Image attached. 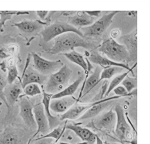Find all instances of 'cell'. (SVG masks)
<instances>
[{
	"label": "cell",
	"mask_w": 150,
	"mask_h": 144,
	"mask_svg": "<svg viewBox=\"0 0 150 144\" xmlns=\"http://www.w3.org/2000/svg\"><path fill=\"white\" fill-rule=\"evenodd\" d=\"M77 47L90 49L93 48V44L74 32H67L54 39V44L47 53L63 54L73 51Z\"/></svg>",
	"instance_id": "6da1fadb"
},
{
	"label": "cell",
	"mask_w": 150,
	"mask_h": 144,
	"mask_svg": "<svg viewBox=\"0 0 150 144\" xmlns=\"http://www.w3.org/2000/svg\"><path fill=\"white\" fill-rule=\"evenodd\" d=\"M98 51L106 58L117 63L128 65L130 56L125 47L111 38L105 40L98 48Z\"/></svg>",
	"instance_id": "7a4b0ae2"
},
{
	"label": "cell",
	"mask_w": 150,
	"mask_h": 144,
	"mask_svg": "<svg viewBox=\"0 0 150 144\" xmlns=\"http://www.w3.org/2000/svg\"><path fill=\"white\" fill-rule=\"evenodd\" d=\"M72 74V69L67 65H63L59 71L49 75L43 91L52 95L61 92L68 86Z\"/></svg>",
	"instance_id": "3957f363"
},
{
	"label": "cell",
	"mask_w": 150,
	"mask_h": 144,
	"mask_svg": "<svg viewBox=\"0 0 150 144\" xmlns=\"http://www.w3.org/2000/svg\"><path fill=\"white\" fill-rule=\"evenodd\" d=\"M120 11H113L108 14H106L94 21L93 24L88 26L79 29L83 34V37H96L101 35L110 25L114 16Z\"/></svg>",
	"instance_id": "277c9868"
},
{
	"label": "cell",
	"mask_w": 150,
	"mask_h": 144,
	"mask_svg": "<svg viewBox=\"0 0 150 144\" xmlns=\"http://www.w3.org/2000/svg\"><path fill=\"white\" fill-rule=\"evenodd\" d=\"M67 32H74L80 36L83 37L79 29L74 27L69 23L60 21H56L49 25L40 32V34L43 40L45 42H47L58 36Z\"/></svg>",
	"instance_id": "5b68a950"
},
{
	"label": "cell",
	"mask_w": 150,
	"mask_h": 144,
	"mask_svg": "<svg viewBox=\"0 0 150 144\" xmlns=\"http://www.w3.org/2000/svg\"><path fill=\"white\" fill-rule=\"evenodd\" d=\"M114 112L117 116L114 129L115 135L120 143H129V140L132 139V129L126 120L124 110L120 105H117L114 108Z\"/></svg>",
	"instance_id": "8992f818"
},
{
	"label": "cell",
	"mask_w": 150,
	"mask_h": 144,
	"mask_svg": "<svg viewBox=\"0 0 150 144\" xmlns=\"http://www.w3.org/2000/svg\"><path fill=\"white\" fill-rule=\"evenodd\" d=\"M32 57L35 69L38 72L45 76L56 72L63 65L61 60L48 61L36 53H32Z\"/></svg>",
	"instance_id": "52a82bcc"
},
{
	"label": "cell",
	"mask_w": 150,
	"mask_h": 144,
	"mask_svg": "<svg viewBox=\"0 0 150 144\" xmlns=\"http://www.w3.org/2000/svg\"><path fill=\"white\" fill-rule=\"evenodd\" d=\"M116 120V113L112 109H110L95 118L91 123L94 129L103 132H111L115 129Z\"/></svg>",
	"instance_id": "ba28073f"
},
{
	"label": "cell",
	"mask_w": 150,
	"mask_h": 144,
	"mask_svg": "<svg viewBox=\"0 0 150 144\" xmlns=\"http://www.w3.org/2000/svg\"><path fill=\"white\" fill-rule=\"evenodd\" d=\"M19 115L25 125L32 130L37 129L36 123L34 118L33 109L34 105L26 96L19 97Z\"/></svg>",
	"instance_id": "9c48e42d"
},
{
	"label": "cell",
	"mask_w": 150,
	"mask_h": 144,
	"mask_svg": "<svg viewBox=\"0 0 150 144\" xmlns=\"http://www.w3.org/2000/svg\"><path fill=\"white\" fill-rule=\"evenodd\" d=\"M33 112L34 114V118L37 126V129L35 134L29 140L28 144H30L32 139L39 133H41L43 135H45L47 133H48L49 131L50 130L47 119L45 115L44 108L42 103H39L34 105Z\"/></svg>",
	"instance_id": "30bf717a"
},
{
	"label": "cell",
	"mask_w": 150,
	"mask_h": 144,
	"mask_svg": "<svg viewBox=\"0 0 150 144\" xmlns=\"http://www.w3.org/2000/svg\"><path fill=\"white\" fill-rule=\"evenodd\" d=\"M120 96H114L108 98H104L99 101H97L96 103L86 110L81 116H80L77 120H81L90 118H93L97 116L102 111L108 107L112 103V100L118 99Z\"/></svg>",
	"instance_id": "8fae6325"
},
{
	"label": "cell",
	"mask_w": 150,
	"mask_h": 144,
	"mask_svg": "<svg viewBox=\"0 0 150 144\" xmlns=\"http://www.w3.org/2000/svg\"><path fill=\"white\" fill-rule=\"evenodd\" d=\"M77 102V99L72 96L51 99L49 105L50 110L55 113L63 114L67 111Z\"/></svg>",
	"instance_id": "7c38bea8"
},
{
	"label": "cell",
	"mask_w": 150,
	"mask_h": 144,
	"mask_svg": "<svg viewBox=\"0 0 150 144\" xmlns=\"http://www.w3.org/2000/svg\"><path fill=\"white\" fill-rule=\"evenodd\" d=\"M137 31L117 38V42L123 45L128 52L131 60H137Z\"/></svg>",
	"instance_id": "4fadbf2b"
},
{
	"label": "cell",
	"mask_w": 150,
	"mask_h": 144,
	"mask_svg": "<svg viewBox=\"0 0 150 144\" xmlns=\"http://www.w3.org/2000/svg\"><path fill=\"white\" fill-rule=\"evenodd\" d=\"M88 59L91 62L98 65L99 66H100L104 69L110 67V66H116L121 67L127 71H129L132 73H133L132 72L133 68L137 65V63H136V64L132 68H131L127 64L120 63H117L114 61H112L110 59L106 58L105 56H103L101 55L100 54H99L98 52H95V51L92 52L90 54V55L88 56Z\"/></svg>",
	"instance_id": "5bb4252c"
},
{
	"label": "cell",
	"mask_w": 150,
	"mask_h": 144,
	"mask_svg": "<svg viewBox=\"0 0 150 144\" xmlns=\"http://www.w3.org/2000/svg\"><path fill=\"white\" fill-rule=\"evenodd\" d=\"M65 129L72 130L77 135L83 142L87 144H94L96 141V136L92 131L86 128L81 126L79 124H65Z\"/></svg>",
	"instance_id": "9a60e30c"
},
{
	"label": "cell",
	"mask_w": 150,
	"mask_h": 144,
	"mask_svg": "<svg viewBox=\"0 0 150 144\" xmlns=\"http://www.w3.org/2000/svg\"><path fill=\"white\" fill-rule=\"evenodd\" d=\"M48 79V76L43 75L39 72L31 69L24 70L20 83L23 89L28 84L36 83L38 85L45 84Z\"/></svg>",
	"instance_id": "2e32d148"
},
{
	"label": "cell",
	"mask_w": 150,
	"mask_h": 144,
	"mask_svg": "<svg viewBox=\"0 0 150 144\" xmlns=\"http://www.w3.org/2000/svg\"><path fill=\"white\" fill-rule=\"evenodd\" d=\"M21 133L16 128L8 126L0 133V144H21Z\"/></svg>",
	"instance_id": "e0dca14e"
},
{
	"label": "cell",
	"mask_w": 150,
	"mask_h": 144,
	"mask_svg": "<svg viewBox=\"0 0 150 144\" xmlns=\"http://www.w3.org/2000/svg\"><path fill=\"white\" fill-rule=\"evenodd\" d=\"M23 91V88L21 83H15L7 85L4 90V94L6 103L9 107L12 106L19 98Z\"/></svg>",
	"instance_id": "ac0fdd59"
},
{
	"label": "cell",
	"mask_w": 150,
	"mask_h": 144,
	"mask_svg": "<svg viewBox=\"0 0 150 144\" xmlns=\"http://www.w3.org/2000/svg\"><path fill=\"white\" fill-rule=\"evenodd\" d=\"M96 101H94L93 103L87 104H77L76 103L67 111L63 113L60 116V120L62 121L66 119H77L86 110H87L89 108L93 106L96 103Z\"/></svg>",
	"instance_id": "d6986e66"
},
{
	"label": "cell",
	"mask_w": 150,
	"mask_h": 144,
	"mask_svg": "<svg viewBox=\"0 0 150 144\" xmlns=\"http://www.w3.org/2000/svg\"><path fill=\"white\" fill-rule=\"evenodd\" d=\"M94 21L95 18L87 14L85 11H77L75 15L68 19L69 24L77 29L88 26Z\"/></svg>",
	"instance_id": "ffe728a7"
},
{
	"label": "cell",
	"mask_w": 150,
	"mask_h": 144,
	"mask_svg": "<svg viewBox=\"0 0 150 144\" xmlns=\"http://www.w3.org/2000/svg\"><path fill=\"white\" fill-rule=\"evenodd\" d=\"M52 95H53L46 93L44 91H43V99L42 103L44 108L45 115L47 119L49 128L50 130H53L54 128L59 126L61 122V120H60V117L54 116L52 115L50 113L49 105Z\"/></svg>",
	"instance_id": "44dd1931"
},
{
	"label": "cell",
	"mask_w": 150,
	"mask_h": 144,
	"mask_svg": "<svg viewBox=\"0 0 150 144\" xmlns=\"http://www.w3.org/2000/svg\"><path fill=\"white\" fill-rule=\"evenodd\" d=\"M103 71V68L99 66H97L94 71L90 75V76L87 79L86 81L84 83L83 88L81 91L80 95L77 99V102L79 101L80 98L84 97L87 93H88L96 85H97L100 82V74Z\"/></svg>",
	"instance_id": "7402d4cb"
},
{
	"label": "cell",
	"mask_w": 150,
	"mask_h": 144,
	"mask_svg": "<svg viewBox=\"0 0 150 144\" xmlns=\"http://www.w3.org/2000/svg\"><path fill=\"white\" fill-rule=\"evenodd\" d=\"M46 24L39 21L24 20L19 22L14 23L13 25L16 26L22 32L32 34L40 30L43 28V25Z\"/></svg>",
	"instance_id": "603a6c76"
},
{
	"label": "cell",
	"mask_w": 150,
	"mask_h": 144,
	"mask_svg": "<svg viewBox=\"0 0 150 144\" xmlns=\"http://www.w3.org/2000/svg\"><path fill=\"white\" fill-rule=\"evenodd\" d=\"M83 79H84L83 75L79 76L73 83H71L70 85H68L66 88H65L61 92L53 95L52 96L51 99H56V98H62V97H64V96H72L73 95V93L77 89L80 84L83 81Z\"/></svg>",
	"instance_id": "cb8c5ba5"
},
{
	"label": "cell",
	"mask_w": 150,
	"mask_h": 144,
	"mask_svg": "<svg viewBox=\"0 0 150 144\" xmlns=\"http://www.w3.org/2000/svg\"><path fill=\"white\" fill-rule=\"evenodd\" d=\"M68 59H69L72 62L78 65L81 68H82L84 71L87 72V69H88V63L86 62L83 55L78 53L75 50L70 51L67 53H63Z\"/></svg>",
	"instance_id": "d4e9b609"
},
{
	"label": "cell",
	"mask_w": 150,
	"mask_h": 144,
	"mask_svg": "<svg viewBox=\"0 0 150 144\" xmlns=\"http://www.w3.org/2000/svg\"><path fill=\"white\" fill-rule=\"evenodd\" d=\"M29 14L28 11H0V31H3V26L5 25V22L12 19L14 15H25Z\"/></svg>",
	"instance_id": "484cf974"
},
{
	"label": "cell",
	"mask_w": 150,
	"mask_h": 144,
	"mask_svg": "<svg viewBox=\"0 0 150 144\" xmlns=\"http://www.w3.org/2000/svg\"><path fill=\"white\" fill-rule=\"evenodd\" d=\"M125 69L121 67L116 66H112L105 68L103 69L102 72H101L100 82L104 79H109L115 75L122 73L125 72Z\"/></svg>",
	"instance_id": "4316f807"
},
{
	"label": "cell",
	"mask_w": 150,
	"mask_h": 144,
	"mask_svg": "<svg viewBox=\"0 0 150 144\" xmlns=\"http://www.w3.org/2000/svg\"><path fill=\"white\" fill-rule=\"evenodd\" d=\"M129 72H131V71H127L122 73H120V74H118L117 76H116L114 79H112V80L111 81L110 85H109V86L108 88L106 90V92L105 93V94L104 95V97H106L110 93L113 91V89L116 88L117 86H118L122 81V80L124 79V78L127 75H128V73ZM132 75H134L133 73H132Z\"/></svg>",
	"instance_id": "83f0119b"
},
{
	"label": "cell",
	"mask_w": 150,
	"mask_h": 144,
	"mask_svg": "<svg viewBox=\"0 0 150 144\" xmlns=\"http://www.w3.org/2000/svg\"><path fill=\"white\" fill-rule=\"evenodd\" d=\"M24 95H21V96H34L35 95L40 94L42 91L39 86V85L36 83H30L27 85L23 89Z\"/></svg>",
	"instance_id": "f1b7e54d"
},
{
	"label": "cell",
	"mask_w": 150,
	"mask_h": 144,
	"mask_svg": "<svg viewBox=\"0 0 150 144\" xmlns=\"http://www.w3.org/2000/svg\"><path fill=\"white\" fill-rule=\"evenodd\" d=\"M65 129V125L63 128L61 126H58L57 127L54 128L52 132L47 133L45 135H43L42 136L38 138L37 139H43V138H52L56 139L54 143H56L58 140L60 138L61 136L63 135Z\"/></svg>",
	"instance_id": "f546056e"
},
{
	"label": "cell",
	"mask_w": 150,
	"mask_h": 144,
	"mask_svg": "<svg viewBox=\"0 0 150 144\" xmlns=\"http://www.w3.org/2000/svg\"><path fill=\"white\" fill-rule=\"evenodd\" d=\"M122 86H123L128 93L132 91L133 89H137V78H131L127 75L122 80L121 82Z\"/></svg>",
	"instance_id": "4dcf8cb0"
},
{
	"label": "cell",
	"mask_w": 150,
	"mask_h": 144,
	"mask_svg": "<svg viewBox=\"0 0 150 144\" xmlns=\"http://www.w3.org/2000/svg\"><path fill=\"white\" fill-rule=\"evenodd\" d=\"M6 69H8V74L6 79L7 83L10 85L13 83L18 78V71L16 65L14 64H9L6 66Z\"/></svg>",
	"instance_id": "1f68e13d"
},
{
	"label": "cell",
	"mask_w": 150,
	"mask_h": 144,
	"mask_svg": "<svg viewBox=\"0 0 150 144\" xmlns=\"http://www.w3.org/2000/svg\"><path fill=\"white\" fill-rule=\"evenodd\" d=\"M6 85H7V82H6V78L1 73H0V99L5 104L8 109V113H9V107L6 103V101L4 94V90Z\"/></svg>",
	"instance_id": "d6a6232c"
},
{
	"label": "cell",
	"mask_w": 150,
	"mask_h": 144,
	"mask_svg": "<svg viewBox=\"0 0 150 144\" xmlns=\"http://www.w3.org/2000/svg\"><path fill=\"white\" fill-rule=\"evenodd\" d=\"M113 92L116 95V96H118L120 97L122 96H131L132 95H135L136 93H134V92H130L128 93L125 88L122 86V85H118L116 88H115L113 89Z\"/></svg>",
	"instance_id": "836d02e7"
},
{
	"label": "cell",
	"mask_w": 150,
	"mask_h": 144,
	"mask_svg": "<svg viewBox=\"0 0 150 144\" xmlns=\"http://www.w3.org/2000/svg\"><path fill=\"white\" fill-rule=\"evenodd\" d=\"M33 144H52L53 139L52 138H43L36 139L33 140Z\"/></svg>",
	"instance_id": "e575fe53"
},
{
	"label": "cell",
	"mask_w": 150,
	"mask_h": 144,
	"mask_svg": "<svg viewBox=\"0 0 150 144\" xmlns=\"http://www.w3.org/2000/svg\"><path fill=\"white\" fill-rule=\"evenodd\" d=\"M10 56L7 49L3 46L0 47V59H5Z\"/></svg>",
	"instance_id": "d590c367"
},
{
	"label": "cell",
	"mask_w": 150,
	"mask_h": 144,
	"mask_svg": "<svg viewBox=\"0 0 150 144\" xmlns=\"http://www.w3.org/2000/svg\"><path fill=\"white\" fill-rule=\"evenodd\" d=\"M36 15L42 19L44 20L45 19L46 17L47 16L49 11H36Z\"/></svg>",
	"instance_id": "8d00e7d4"
},
{
	"label": "cell",
	"mask_w": 150,
	"mask_h": 144,
	"mask_svg": "<svg viewBox=\"0 0 150 144\" xmlns=\"http://www.w3.org/2000/svg\"><path fill=\"white\" fill-rule=\"evenodd\" d=\"M85 12H86L87 14H88L90 16H92L94 18L99 16L101 13V11H85Z\"/></svg>",
	"instance_id": "74e56055"
},
{
	"label": "cell",
	"mask_w": 150,
	"mask_h": 144,
	"mask_svg": "<svg viewBox=\"0 0 150 144\" xmlns=\"http://www.w3.org/2000/svg\"><path fill=\"white\" fill-rule=\"evenodd\" d=\"M120 34V32L117 29H115V30H114L113 31L111 32V38L112 39H114V38H118V35Z\"/></svg>",
	"instance_id": "f35d334b"
},
{
	"label": "cell",
	"mask_w": 150,
	"mask_h": 144,
	"mask_svg": "<svg viewBox=\"0 0 150 144\" xmlns=\"http://www.w3.org/2000/svg\"><path fill=\"white\" fill-rule=\"evenodd\" d=\"M96 144H104L103 140L97 135L96 136Z\"/></svg>",
	"instance_id": "ab89813d"
},
{
	"label": "cell",
	"mask_w": 150,
	"mask_h": 144,
	"mask_svg": "<svg viewBox=\"0 0 150 144\" xmlns=\"http://www.w3.org/2000/svg\"><path fill=\"white\" fill-rule=\"evenodd\" d=\"M59 144H70V143H66V142H60ZM76 144H87V143L83 142L78 143H76Z\"/></svg>",
	"instance_id": "60d3db41"
},
{
	"label": "cell",
	"mask_w": 150,
	"mask_h": 144,
	"mask_svg": "<svg viewBox=\"0 0 150 144\" xmlns=\"http://www.w3.org/2000/svg\"><path fill=\"white\" fill-rule=\"evenodd\" d=\"M104 144H121V143H110V142H103Z\"/></svg>",
	"instance_id": "b9f144b4"
},
{
	"label": "cell",
	"mask_w": 150,
	"mask_h": 144,
	"mask_svg": "<svg viewBox=\"0 0 150 144\" xmlns=\"http://www.w3.org/2000/svg\"><path fill=\"white\" fill-rule=\"evenodd\" d=\"M2 102H0V113H1V106H2Z\"/></svg>",
	"instance_id": "7bdbcfd3"
},
{
	"label": "cell",
	"mask_w": 150,
	"mask_h": 144,
	"mask_svg": "<svg viewBox=\"0 0 150 144\" xmlns=\"http://www.w3.org/2000/svg\"><path fill=\"white\" fill-rule=\"evenodd\" d=\"M121 143V144H124V143Z\"/></svg>",
	"instance_id": "ee69618b"
}]
</instances>
